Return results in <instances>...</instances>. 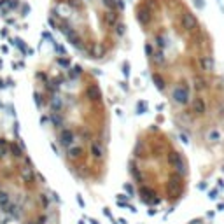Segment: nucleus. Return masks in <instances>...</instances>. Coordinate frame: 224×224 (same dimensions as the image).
<instances>
[{"label":"nucleus","mask_w":224,"mask_h":224,"mask_svg":"<svg viewBox=\"0 0 224 224\" xmlns=\"http://www.w3.org/2000/svg\"><path fill=\"white\" fill-rule=\"evenodd\" d=\"M173 23L175 28L142 23L151 81L189 140L217 147L224 142V74L196 16L177 9Z\"/></svg>","instance_id":"1"},{"label":"nucleus","mask_w":224,"mask_h":224,"mask_svg":"<svg viewBox=\"0 0 224 224\" xmlns=\"http://www.w3.org/2000/svg\"><path fill=\"white\" fill-rule=\"evenodd\" d=\"M32 97L67 172L81 184H102L110 159V112L97 75L54 58L32 72Z\"/></svg>","instance_id":"2"},{"label":"nucleus","mask_w":224,"mask_h":224,"mask_svg":"<svg viewBox=\"0 0 224 224\" xmlns=\"http://www.w3.org/2000/svg\"><path fill=\"white\" fill-rule=\"evenodd\" d=\"M128 167L137 196L147 207L172 208L187 194V158L170 132L158 124L138 132Z\"/></svg>","instance_id":"3"},{"label":"nucleus","mask_w":224,"mask_h":224,"mask_svg":"<svg viewBox=\"0 0 224 224\" xmlns=\"http://www.w3.org/2000/svg\"><path fill=\"white\" fill-rule=\"evenodd\" d=\"M0 212L12 224H62L56 194L11 132H0Z\"/></svg>","instance_id":"4"}]
</instances>
